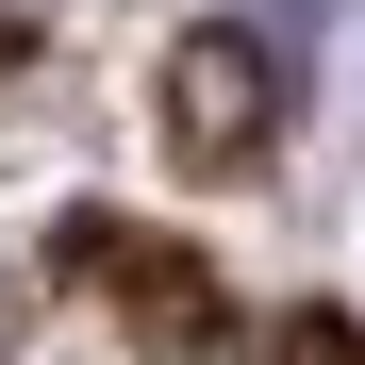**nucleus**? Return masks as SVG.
<instances>
[{"label": "nucleus", "instance_id": "nucleus-1", "mask_svg": "<svg viewBox=\"0 0 365 365\" xmlns=\"http://www.w3.org/2000/svg\"><path fill=\"white\" fill-rule=\"evenodd\" d=\"M166 133L200 150V166H250L282 133V50L266 34H182L166 50Z\"/></svg>", "mask_w": 365, "mask_h": 365}]
</instances>
